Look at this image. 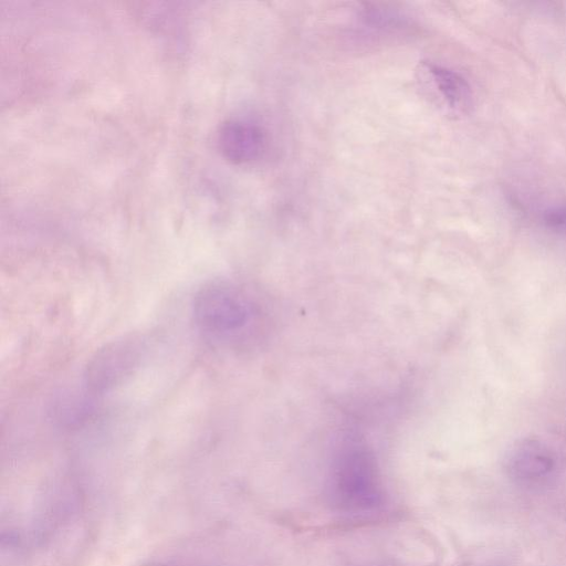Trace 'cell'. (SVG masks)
Returning <instances> with one entry per match:
<instances>
[{"mask_svg": "<svg viewBox=\"0 0 566 566\" xmlns=\"http://www.w3.org/2000/svg\"><path fill=\"white\" fill-rule=\"evenodd\" d=\"M192 314L197 327L206 337L226 340L247 325L251 310L242 292L234 285L212 281L196 293Z\"/></svg>", "mask_w": 566, "mask_h": 566, "instance_id": "obj_1", "label": "cell"}, {"mask_svg": "<svg viewBox=\"0 0 566 566\" xmlns=\"http://www.w3.org/2000/svg\"><path fill=\"white\" fill-rule=\"evenodd\" d=\"M147 348V339L142 334H128L103 345L85 367L86 389L104 394L125 382L140 367Z\"/></svg>", "mask_w": 566, "mask_h": 566, "instance_id": "obj_2", "label": "cell"}, {"mask_svg": "<svg viewBox=\"0 0 566 566\" xmlns=\"http://www.w3.org/2000/svg\"><path fill=\"white\" fill-rule=\"evenodd\" d=\"M332 494L340 507L350 511L370 510L380 503L376 467L368 452L352 448L342 454L334 471Z\"/></svg>", "mask_w": 566, "mask_h": 566, "instance_id": "obj_3", "label": "cell"}, {"mask_svg": "<svg viewBox=\"0 0 566 566\" xmlns=\"http://www.w3.org/2000/svg\"><path fill=\"white\" fill-rule=\"evenodd\" d=\"M554 450L536 438L516 442L506 458V473L514 483L536 488L547 484L557 471Z\"/></svg>", "mask_w": 566, "mask_h": 566, "instance_id": "obj_4", "label": "cell"}, {"mask_svg": "<svg viewBox=\"0 0 566 566\" xmlns=\"http://www.w3.org/2000/svg\"><path fill=\"white\" fill-rule=\"evenodd\" d=\"M222 155L234 164L258 159L265 148V134L258 125L245 120L226 122L218 135Z\"/></svg>", "mask_w": 566, "mask_h": 566, "instance_id": "obj_5", "label": "cell"}, {"mask_svg": "<svg viewBox=\"0 0 566 566\" xmlns=\"http://www.w3.org/2000/svg\"><path fill=\"white\" fill-rule=\"evenodd\" d=\"M418 72L423 85L429 86L449 109L464 112L469 108L471 88L460 74L432 63H421Z\"/></svg>", "mask_w": 566, "mask_h": 566, "instance_id": "obj_6", "label": "cell"}, {"mask_svg": "<svg viewBox=\"0 0 566 566\" xmlns=\"http://www.w3.org/2000/svg\"><path fill=\"white\" fill-rule=\"evenodd\" d=\"M543 226L555 233L566 234V203L553 205L541 212Z\"/></svg>", "mask_w": 566, "mask_h": 566, "instance_id": "obj_7", "label": "cell"}]
</instances>
